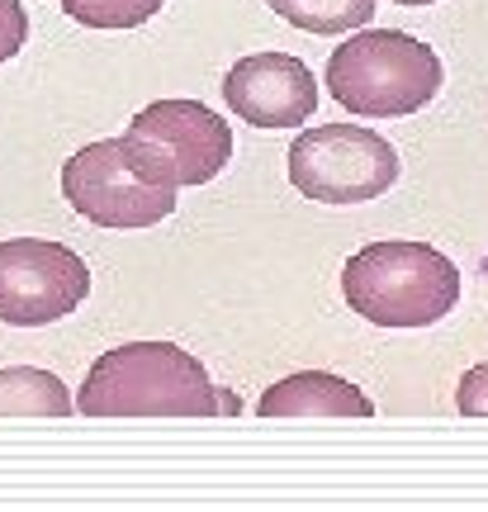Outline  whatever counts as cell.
Returning a JSON list of instances; mask_svg holds the SVG:
<instances>
[{
	"label": "cell",
	"mask_w": 488,
	"mask_h": 512,
	"mask_svg": "<svg viewBox=\"0 0 488 512\" xmlns=\"http://www.w3.org/2000/svg\"><path fill=\"white\" fill-rule=\"evenodd\" d=\"M389 5H408V10H422V5H436V0H389Z\"/></svg>",
	"instance_id": "obj_15"
},
{
	"label": "cell",
	"mask_w": 488,
	"mask_h": 512,
	"mask_svg": "<svg viewBox=\"0 0 488 512\" xmlns=\"http://www.w3.org/2000/svg\"><path fill=\"white\" fill-rule=\"evenodd\" d=\"M62 195L81 219L100 228H152L176 214V185L147 176V166L133 157L128 138H100L86 143L62 162Z\"/></svg>",
	"instance_id": "obj_4"
},
{
	"label": "cell",
	"mask_w": 488,
	"mask_h": 512,
	"mask_svg": "<svg viewBox=\"0 0 488 512\" xmlns=\"http://www.w3.org/2000/svg\"><path fill=\"white\" fill-rule=\"evenodd\" d=\"M290 181L304 200L365 204L398 181L389 138L361 124H313L290 143Z\"/></svg>",
	"instance_id": "obj_5"
},
{
	"label": "cell",
	"mask_w": 488,
	"mask_h": 512,
	"mask_svg": "<svg viewBox=\"0 0 488 512\" xmlns=\"http://www.w3.org/2000/svg\"><path fill=\"white\" fill-rule=\"evenodd\" d=\"M67 413H76V399L53 370H0V418H67Z\"/></svg>",
	"instance_id": "obj_10"
},
{
	"label": "cell",
	"mask_w": 488,
	"mask_h": 512,
	"mask_svg": "<svg viewBox=\"0 0 488 512\" xmlns=\"http://www.w3.org/2000/svg\"><path fill=\"white\" fill-rule=\"evenodd\" d=\"M455 408H460L465 418H488V361H479V366H470L460 375Z\"/></svg>",
	"instance_id": "obj_13"
},
{
	"label": "cell",
	"mask_w": 488,
	"mask_h": 512,
	"mask_svg": "<svg viewBox=\"0 0 488 512\" xmlns=\"http://www.w3.org/2000/svg\"><path fill=\"white\" fill-rule=\"evenodd\" d=\"M91 271L86 261L53 238L0 242V323L48 328L86 304Z\"/></svg>",
	"instance_id": "obj_7"
},
{
	"label": "cell",
	"mask_w": 488,
	"mask_h": 512,
	"mask_svg": "<svg viewBox=\"0 0 488 512\" xmlns=\"http://www.w3.org/2000/svg\"><path fill=\"white\" fill-rule=\"evenodd\" d=\"M342 294L375 328H432L460 304V266L427 242H370L346 261Z\"/></svg>",
	"instance_id": "obj_2"
},
{
	"label": "cell",
	"mask_w": 488,
	"mask_h": 512,
	"mask_svg": "<svg viewBox=\"0 0 488 512\" xmlns=\"http://www.w3.org/2000/svg\"><path fill=\"white\" fill-rule=\"evenodd\" d=\"M166 0H62V10L86 29H138Z\"/></svg>",
	"instance_id": "obj_12"
},
{
	"label": "cell",
	"mask_w": 488,
	"mask_h": 512,
	"mask_svg": "<svg viewBox=\"0 0 488 512\" xmlns=\"http://www.w3.org/2000/svg\"><path fill=\"white\" fill-rule=\"evenodd\" d=\"M24 38H29L24 5H19V0H0V62H10V57L24 48Z\"/></svg>",
	"instance_id": "obj_14"
},
{
	"label": "cell",
	"mask_w": 488,
	"mask_h": 512,
	"mask_svg": "<svg viewBox=\"0 0 488 512\" xmlns=\"http://www.w3.org/2000/svg\"><path fill=\"white\" fill-rule=\"evenodd\" d=\"M441 57L398 29H356L327 57V91L356 119H408L441 95Z\"/></svg>",
	"instance_id": "obj_3"
},
{
	"label": "cell",
	"mask_w": 488,
	"mask_h": 512,
	"mask_svg": "<svg viewBox=\"0 0 488 512\" xmlns=\"http://www.w3.org/2000/svg\"><path fill=\"white\" fill-rule=\"evenodd\" d=\"M86 418H218L242 413L233 389H218L209 370L176 342H128L105 351L76 394Z\"/></svg>",
	"instance_id": "obj_1"
},
{
	"label": "cell",
	"mask_w": 488,
	"mask_h": 512,
	"mask_svg": "<svg viewBox=\"0 0 488 512\" xmlns=\"http://www.w3.org/2000/svg\"><path fill=\"white\" fill-rule=\"evenodd\" d=\"M275 15L304 29V34H351V29H365L375 19V0H266Z\"/></svg>",
	"instance_id": "obj_11"
},
{
	"label": "cell",
	"mask_w": 488,
	"mask_h": 512,
	"mask_svg": "<svg viewBox=\"0 0 488 512\" xmlns=\"http://www.w3.org/2000/svg\"><path fill=\"white\" fill-rule=\"evenodd\" d=\"M261 418H370L375 403L342 375L327 370H299L290 380L271 384L261 394Z\"/></svg>",
	"instance_id": "obj_9"
},
{
	"label": "cell",
	"mask_w": 488,
	"mask_h": 512,
	"mask_svg": "<svg viewBox=\"0 0 488 512\" xmlns=\"http://www.w3.org/2000/svg\"><path fill=\"white\" fill-rule=\"evenodd\" d=\"M223 100L252 128H299L318 110V81L290 53H252L228 67Z\"/></svg>",
	"instance_id": "obj_8"
},
{
	"label": "cell",
	"mask_w": 488,
	"mask_h": 512,
	"mask_svg": "<svg viewBox=\"0 0 488 512\" xmlns=\"http://www.w3.org/2000/svg\"><path fill=\"white\" fill-rule=\"evenodd\" d=\"M133 157L162 185H209L233 162V128L199 100H152L124 128Z\"/></svg>",
	"instance_id": "obj_6"
}]
</instances>
